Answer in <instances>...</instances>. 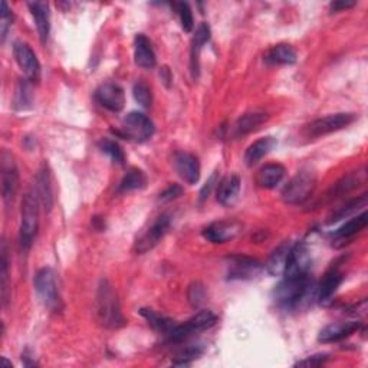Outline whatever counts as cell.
I'll use <instances>...</instances> for the list:
<instances>
[{
    "instance_id": "6da1fadb",
    "label": "cell",
    "mask_w": 368,
    "mask_h": 368,
    "mask_svg": "<svg viewBox=\"0 0 368 368\" xmlns=\"http://www.w3.org/2000/svg\"><path fill=\"white\" fill-rule=\"evenodd\" d=\"M317 286L308 277L285 278L274 290L275 302L285 309H295L302 304H309L315 298ZM317 299V298H315Z\"/></svg>"
},
{
    "instance_id": "7a4b0ae2",
    "label": "cell",
    "mask_w": 368,
    "mask_h": 368,
    "mask_svg": "<svg viewBox=\"0 0 368 368\" xmlns=\"http://www.w3.org/2000/svg\"><path fill=\"white\" fill-rule=\"evenodd\" d=\"M95 314L96 319L105 328L117 329L125 325L117 292H115L108 279H101L100 282L95 299Z\"/></svg>"
},
{
    "instance_id": "3957f363",
    "label": "cell",
    "mask_w": 368,
    "mask_h": 368,
    "mask_svg": "<svg viewBox=\"0 0 368 368\" xmlns=\"http://www.w3.org/2000/svg\"><path fill=\"white\" fill-rule=\"evenodd\" d=\"M40 198L35 189L29 190L22 200V220L19 231V245L24 252L29 250L40 229Z\"/></svg>"
},
{
    "instance_id": "277c9868",
    "label": "cell",
    "mask_w": 368,
    "mask_h": 368,
    "mask_svg": "<svg viewBox=\"0 0 368 368\" xmlns=\"http://www.w3.org/2000/svg\"><path fill=\"white\" fill-rule=\"evenodd\" d=\"M315 186H317V174L313 170L304 168L298 171L283 187L282 199L288 204L304 203L313 195Z\"/></svg>"
},
{
    "instance_id": "5b68a950",
    "label": "cell",
    "mask_w": 368,
    "mask_h": 368,
    "mask_svg": "<svg viewBox=\"0 0 368 368\" xmlns=\"http://www.w3.org/2000/svg\"><path fill=\"white\" fill-rule=\"evenodd\" d=\"M35 290L42 304L53 313L62 309V299L60 295V289L56 283V275L51 268H42L37 270L33 279Z\"/></svg>"
},
{
    "instance_id": "8992f818",
    "label": "cell",
    "mask_w": 368,
    "mask_h": 368,
    "mask_svg": "<svg viewBox=\"0 0 368 368\" xmlns=\"http://www.w3.org/2000/svg\"><path fill=\"white\" fill-rule=\"evenodd\" d=\"M358 117L351 112H338L326 115V117L318 119L304 127L302 134L306 139H318L324 137L326 134H331L335 131H340L348 125H351Z\"/></svg>"
},
{
    "instance_id": "52a82bcc",
    "label": "cell",
    "mask_w": 368,
    "mask_h": 368,
    "mask_svg": "<svg viewBox=\"0 0 368 368\" xmlns=\"http://www.w3.org/2000/svg\"><path fill=\"white\" fill-rule=\"evenodd\" d=\"M218 322V317L210 311H200L196 315H193L190 319L180 325H174V328L167 335L170 342H182L189 337L195 335L198 333H203L206 329L211 328Z\"/></svg>"
},
{
    "instance_id": "ba28073f",
    "label": "cell",
    "mask_w": 368,
    "mask_h": 368,
    "mask_svg": "<svg viewBox=\"0 0 368 368\" xmlns=\"http://www.w3.org/2000/svg\"><path fill=\"white\" fill-rule=\"evenodd\" d=\"M154 132H156V127L147 115L139 111H132L124 117L120 134L128 140L144 143L152 137Z\"/></svg>"
},
{
    "instance_id": "9c48e42d",
    "label": "cell",
    "mask_w": 368,
    "mask_h": 368,
    "mask_svg": "<svg viewBox=\"0 0 368 368\" xmlns=\"http://www.w3.org/2000/svg\"><path fill=\"white\" fill-rule=\"evenodd\" d=\"M171 226V216L168 213H163L156 220L152 222V225L144 231V234L137 239L134 245V252L137 255H144L151 249L156 247L161 239L166 236Z\"/></svg>"
},
{
    "instance_id": "30bf717a",
    "label": "cell",
    "mask_w": 368,
    "mask_h": 368,
    "mask_svg": "<svg viewBox=\"0 0 368 368\" xmlns=\"http://www.w3.org/2000/svg\"><path fill=\"white\" fill-rule=\"evenodd\" d=\"M367 183V168L365 166L357 168L356 171L348 173L347 176L340 179L331 189H329L321 199V203H331L337 199L344 198L348 193L354 191L361 184Z\"/></svg>"
},
{
    "instance_id": "8fae6325",
    "label": "cell",
    "mask_w": 368,
    "mask_h": 368,
    "mask_svg": "<svg viewBox=\"0 0 368 368\" xmlns=\"http://www.w3.org/2000/svg\"><path fill=\"white\" fill-rule=\"evenodd\" d=\"M311 255H309L308 246L304 242L292 245L289 252V258L285 269V278H302L308 277L311 269Z\"/></svg>"
},
{
    "instance_id": "7c38bea8",
    "label": "cell",
    "mask_w": 368,
    "mask_h": 368,
    "mask_svg": "<svg viewBox=\"0 0 368 368\" xmlns=\"http://www.w3.org/2000/svg\"><path fill=\"white\" fill-rule=\"evenodd\" d=\"M19 189V173L13 161L12 154L8 150L2 152V195L5 204L9 207L13 204L15 196Z\"/></svg>"
},
{
    "instance_id": "4fadbf2b",
    "label": "cell",
    "mask_w": 368,
    "mask_h": 368,
    "mask_svg": "<svg viewBox=\"0 0 368 368\" xmlns=\"http://www.w3.org/2000/svg\"><path fill=\"white\" fill-rule=\"evenodd\" d=\"M13 52H15L16 62L26 75V78L32 82L40 81L41 80V64L40 61H37V58L35 52L32 51V48L28 44L16 42Z\"/></svg>"
},
{
    "instance_id": "5bb4252c",
    "label": "cell",
    "mask_w": 368,
    "mask_h": 368,
    "mask_svg": "<svg viewBox=\"0 0 368 368\" xmlns=\"http://www.w3.org/2000/svg\"><path fill=\"white\" fill-rule=\"evenodd\" d=\"M263 270V265L249 256H234L230 258L227 278L229 279H238V281H246L256 278Z\"/></svg>"
},
{
    "instance_id": "9a60e30c",
    "label": "cell",
    "mask_w": 368,
    "mask_h": 368,
    "mask_svg": "<svg viewBox=\"0 0 368 368\" xmlns=\"http://www.w3.org/2000/svg\"><path fill=\"white\" fill-rule=\"evenodd\" d=\"M95 98L111 112H120L125 105L124 89L114 82H105L96 88Z\"/></svg>"
},
{
    "instance_id": "2e32d148",
    "label": "cell",
    "mask_w": 368,
    "mask_h": 368,
    "mask_svg": "<svg viewBox=\"0 0 368 368\" xmlns=\"http://www.w3.org/2000/svg\"><path fill=\"white\" fill-rule=\"evenodd\" d=\"M240 231V225L235 220H220L209 225L203 230V238L211 243H226L235 239Z\"/></svg>"
},
{
    "instance_id": "e0dca14e",
    "label": "cell",
    "mask_w": 368,
    "mask_h": 368,
    "mask_svg": "<svg viewBox=\"0 0 368 368\" xmlns=\"http://www.w3.org/2000/svg\"><path fill=\"white\" fill-rule=\"evenodd\" d=\"M210 37H211L210 26L206 22H202L198 26L195 36H193L191 49H190V71L195 81L200 75V52L203 49V45H206L210 41Z\"/></svg>"
},
{
    "instance_id": "ac0fdd59",
    "label": "cell",
    "mask_w": 368,
    "mask_h": 368,
    "mask_svg": "<svg viewBox=\"0 0 368 368\" xmlns=\"http://www.w3.org/2000/svg\"><path fill=\"white\" fill-rule=\"evenodd\" d=\"M174 166L179 176L189 184H196L200 179V163L195 154L179 151L174 156Z\"/></svg>"
},
{
    "instance_id": "d6986e66",
    "label": "cell",
    "mask_w": 368,
    "mask_h": 368,
    "mask_svg": "<svg viewBox=\"0 0 368 368\" xmlns=\"http://www.w3.org/2000/svg\"><path fill=\"white\" fill-rule=\"evenodd\" d=\"M360 328H361V322L358 321L333 322L321 329V333L318 335V341L322 344L338 342L356 334Z\"/></svg>"
},
{
    "instance_id": "ffe728a7",
    "label": "cell",
    "mask_w": 368,
    "mask_h": 368,
    "mask_svg": "<svg viewBox=\"0 0 368 368\" xmlns=\"http://www.w3.org/2000/svg\"><path fill=\"white\" fill-rule=\"evenodd\" d=\"M367 225H368V215L367 211H362L361 215H357L356 218L350 219L345 225H342L338 230H335V234L333 235V245L341 247L347 243H350L357 235L361 234V231L367 227Z\"/></svg>"
},
{
    "instance_id": "44dd1931",
    "label": "cell",
    "mask_w": 368,
    "mask_h": 368,
    "mask_svg": "<svg viewBox=\"0 0 368 368\" xmlns=\"http://www.w3.org/2000/svg\"><path fill=\"white\" fill-rule=\"evenodd\" d=\"M134 61L143 69H152L157 64L156 53L148 37L143 33L135 36L134 41Z\"/></svg>"
},
{
    "instance_id": "7402d4cb",
    "label": "cell",
    "mask_w": 368,
    "mask_h": 368,
    "mask_svg": "<svg viewBox=\"0 0 368 368\" xmlns=\"http://www.w3.org/2000/svg\"><path fill=\"white\" fill-rule=\"evenodd\" d=\"M342 279H344V275L340 270V268L333 265L331 268H329L328 272L324 275L319 285L317 286V294H315L317 301L324 304L331 299V297L335 294V290L341 285Z\"/></svg>"
},
{
    "instance_id": "603a6c76",
    "label": "cell",
    "mask_w": 368,
    "mask_h": 368,
    "mask_svg": "<svg viewBox=\"0 0 368 368\" xmlns=\"http://www.w3.org/2000/svg\"><path fill=\"white\" fill-rule=\"evenodd\" d=\"M28 8L35 19V25L40 33L41 42L45 45L49 32H51V13H49V5L46 2H30L28 3Z\"/></svg>"
},
{
    "instance_id": "cb8c5ba5",
    "label": "cell",
    "mask_w": 368,
    "mask_h": 368,
    "mask_svg": "<svg viewBox=\"0 0 368 368\" xmlns=\"http://www.w3.org/2000/svg\"><path fill=\"white\" fill-rule=\"evenodd\" d=\"M35 191L37 198H40L41 204L45 207L46 211H51L53 206V190H52V180L51 174L46 166H42L36 176V184H35Z\"/></svg>"
},
{
    "instance_id": "d4e9b609",
    "label": "cell",
    "mask_w": 368,
    "mask_h": 368,
    "mask_svg": "<svg viewBox=\"0 0 368 368\" xmlns=\"http://www.w3.org/2000/svg\"><path fill=\"white\" fill-rule=\"evenodd\" d=\"M240 193V179L236 174L223 179L218 183V202L222 206H231L239 198Z\"/></svg>"
},
{
    "instance_id": "484cf974",
    "label": "cell",
    "mask_w": 368,
    "mask_h": 368,
    "mask_svg": "<svg viewBox=\"0 0 368 368\" xmlns=\"http://www.w3.org/2000/svg\"><path fill=\"white\" fill-rule=\"evenodd\" d=\"M269 119V115L265 112H246L236 121L234 127L235 137H243L250 132L256 131L262 124H265Z\"/></svg>"
},
{
    "instance_id": "4316f807",
    "label": "cell",
    "mask_w": 368,
    "mask_h": 368,
    "mask_svg": "<svg viewBox=\"0 0 368 368\" xmlns=\"http://www.w3.org/2000/svg\"><path fill=\"white\" fill-rule=\"evenodd\" d=\"M277 146V140L272 137H265L256 140L254 144H250L245 152V163L247 167H254L258 164L265 156L274 150Z\"/></svg>"
},
{
    "instance_id": "83f0119b",
    "label": "cell",
    "mask_w": 368,
    "mask_h": 368,
    "mask_svg": "<svg viewBox=\"0 0 368 368\" xmlns=\"http://www.w3.org/2000/svg\"><path fill=\"white\" fill-rule=\"evenodd\" d=\"M285 177V167L282 164H266L258 171L256 183L262 189H275Z\"/></svg>"
},
{
    "instance_id": "f1b7e54d",
    "label": "cell",
    "mask_w": 368,
    "mask_h": 368,
    "mask_svg": "<svg viewBox=\"0 0 368 368\" xmlns=\"http://www.w3.org/2000/svg\"><path fill=\"white\" fill-rule=\"evenodd\" d=\"M297 58L298 55L292 46L279 44L266 52L265 61L270 65H292L297 62Z\"/></svg>"
},
{
    "instance_id": "f546056e",
    "label": "cell",
    "mask_w": 368,
    "mask_h": 368,
    "mask_svg": "<svg viewBox=\"0 0 368 368\" xmlns=\"http://www.w3.org/2000/svg\"><path fill=\"white\" fill-rule=\"evenodd\" d=\"M292 245L285 242L281 246H278L274 254L270 255L269 261L266 262V270L269 275L272 277H281L285 274V269H286V263H288V258H289V252Z\"/></svg>"
},
{
    "instance_id": "4dcf8cb0",
    "label": "cell",
    "mask_w": 368,
    "mask_h": 368,
    "mask_svg": "<svg viewBox=\"0 0 368 368\" xmlns=\"http://www.w3.org/2000/svg\"><path fill=\"white\" fill-rule=\"evenodd\" d=\"M367 200H368L367 193H364V195L353 199V200H348L344 206H341L337 211H334L333 215L328 218L326 223L328 225H334V223H337L340 220H344L347 218H351L354 213H357L361 207L367 206Z\"/></svg>"
},
{
    "instance_id": "1f68e13d",
    "label": "cell",
    "mask_w": 368,
    "mask_h": 368,
    "mask_svg": "<svg viewBox=\"0 0 368 368\" xmlns=\"http://www.w3.org/2000/svg\"><path fill=\"white\" fill-rule=\"evenodd\" d=\"M146 186H147V176L144 174V171L140 168H130L119 186V191L128 193L134 190H141Z\"/></svg>"
},
{
    "instance_id": "d6a6232c",
    "label": "cell",
    "mask_w": 368,
    "mask_h": 368,
    "mask_svg": "<svg viewBox=\"0 0 368 368\" xmlns=\"http://www.w3.org/2000/svg\"><path fill=\"white\" fill-rule=\"evenodd\" d=\"M140 314L146 318V321L156 329V331L159 333H163L166 335L170 334L171 329L174 328V321L167 318V317H163L160 314H157L156 311H152V309H148V308H143L140 309Z\"/></svg>"
},
{
    "instance_id": "836d02e7",
    "label": "cell",
    "mask_w": 368,
    "mask_h": 368,
    "mask_svg": "<svg viewBox=\"0 0 368 368\" xmlns=\"http://www.w3.org/2000/svg\"><path fill=\"white\" fill-rule=\"evenodd\" d=\"M32 85L28 81H21L17 84L16 92H15V108L25 111L32 107Z\"/></svg>"
},
{
    "instance_id": "e575fe53",
    "label": "cell",
    "mask_w": 368,
    "mask_h": 368,
    "mask_svg": "<svg viewBox=\"0 0 368 368\" xmlns=\"http://www.w3.org/2000/svg\"><path fill=\"white\" fill-rule=\"evenodd\" d=\"M98 147L103 152H105L107 156L114 161L117 163L120 166H123L125 163V154L123 151V148L120 147L119 143H115L109 139H103L100 143H98Z\"/></svg>"
},
{
    "instance_id": "d590c367",
    "label": "cell",
    "mask_w": 368,
    "mask_h": 368,
    "mask_svg": "<svg viewBox=\"0 0 368 368\" xmlns=\"http://www.w3.org/2000/svg\"><path fill=\"white\" fill-rule=\"evenodd\" d=\"M134 100L137 101L143 108H150L152 104V94L150 87L144 81H137L132 88Z\"/></svg>"
},
{
    "instance_id": "8d00e7d4",
    "label": "cell",
    "mask_w": 368,
    "mask_h": 368,
    "mask_svg": "<svg viewBox=\"0 0 368 368\" xmlns=\"http://www.w3.org/2000/svg\"><path fill=\"white\" fill-rule=\"evenodd\" d=\"M202 354H203V347H200V345H190V347L184 348V350L176 358H174L173 364L187 365L191 361H195L196 358H199Z\"/></svg>"
},
{
    "instance_id": "74e56055",
    "label": "cell",
    "mask_w": 368,
    "mask_h": 368,
    "mask_svg": "<svg viewBox=\"0 0 368 368\" xmlns=\"http://www.w3.org/2000/svg\"><path fill=\"white\" fill-rule=\"evenodd\" d=\"M2 258H0V265H2V272H0V277H2V298H3V304L6 305L8 301V279H9V261H8V247H6V242L2 243Z\"/></svg>"
},
{
    "instance_id": "f35d334b",
    "label": "cell",
    "mask_w": 368,
    "mask_h": 368,
    "mask_svg": "<svg viewBox=\"0 0 368 368\" xmlns=\"http://www.w3.org/2000/svg\"><path fill=\"white\" fill-rule=\"evenodd\" d=\"M176 10L179 13V17H180L182 28L186 32H191L193 28H195V21H193V13H191L190 6L184 2H182V3L176 5Z\"/></svg>"
},
{
    "instance_id": "ab89813d",
    "label": "cell",
    "mask_w": 368,
    "mask_h": 368,
    "mask_svg": "<svg viewBox=\"0 0 368 368\" xmlns=\"http://www.w3.org/2000/svg\"><path fill=\"white\" fill-rule=\"evenodd\" d=\"M187 297H189V302H190L193 306H200V305L204 302V297H206L204 286H203L200 282L191 283V285L189 286Z\"/></svg>"
},
{
    "instance_id": "60d3db41",
    "label": "cell",
    "mask_w": 368,
    "mask_h": 368,
    "mask_svg": "<svg viewBox=\"0 0 368 368\" xmlns=\"http://www.w3.org/2000/svg\"><path fill=\"white\" fill-rule=\"evenodd\" d=\"M13 15L9 9V5L6 2L2 3V21H0V30H2V41H5V37L8 35V30L12 25Z\"/></svg>"
},
{
    "instance_id": "b9f144b4",
    "label": "cell",
    "mask_w": 368,
    "mask_h": 368,
    "mask_svg": "<svg viewBox=\"0 0 368 368\" xmlns=\"http://www.w3.org/2000/svg\"><path fill=\"white\" fill-rule=\"evenodd\" d=\"M328 360H329L328 354H315L302 361H298L295 365L297 367H319V365H324Z\"/></svg>"
},
{
    "instance_id": "7bdbcfd3",
    "label": "cell",
    "mask_w": 368,
    "mask_h": 368,
    "mask_svg": "<svg viewBox=\"0 0 368 368\" xmlns=\"http://www.w3.org/2000/svg\"><path fill=\"white\" fill-rule=\"evenodd\" d=\"M182 195H183V189H182V186H179V184H170V186L161 193V195H160V200H161V202H171V200H174V199L180 198Z\"/></svg>"
},
{
    "instance_id": "ee69618b",
    "label": "cell",
    "mask_w": 368,
    "mask_h": 368,
    "mask_svg": "<svg viewBox=\"0 0 368 368\" xmlns=\"http://www.w3.org/2000/svg\"><path fill=\"white\" fill-rule=\"evenodd\" d=\"M218 183H219V182H218V171H215V173H213L211 176H210V179L207 180V183H206V184L202 187V190H200V200H202V202H204V200L210 196L211 190L215 189V186H216Z\"/></svg>"
},
{
    "instance_id": "f6af8a7d",
    "label": "cell",
    "mask_w": 368,
    "mask_h": 368,
    "mask_svg": "<svg viewBox=\"0 0 368 368\" xmlns=\"http://www.w3.org/2000/svg\"><path fill=\"white\" fill-rule=\"evenodd\" d=\"M357 2H333L331 5H329V10L331 12H340V10H344V9H350L353 6H356Z\"/></svg>"
},
{
    "instance_id": "bcb514c9",
    "label": "cell",
    "mask_w": 368,
    "mask_h": 368,
    "mask_svg": "<svg viewBox=\"0 0 368 368\" xmlns=\"http://www.w3.org/2000/svg\"><path fill=\"white\" fill-rule=\"evenodd\" d=\"M161 78L164 80L166 85H168V82L171 81V75H170V71H168L167 68H163V69H161Z\"/></svg>"
}]
</instances>
